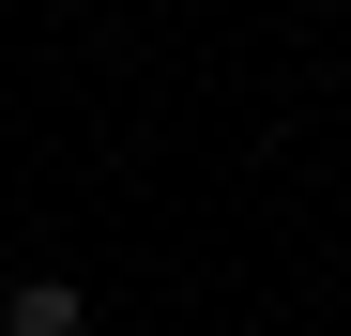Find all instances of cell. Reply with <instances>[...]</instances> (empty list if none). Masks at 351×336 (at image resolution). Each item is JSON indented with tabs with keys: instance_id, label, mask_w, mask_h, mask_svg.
<instances>
[{
	"instance_id": "1",
	"label": "cell",
	"mask_w": 351,
	"mask_h": 336,
	"mask_svg": "<svg viewBox=\"0 0 351 336\" xmlns=\"http://www.w3.org/2000/svg\"><path fill=\"white\" fill-rule=\"evenodd\" d=\"M92 321V291H62V275H16L0 291V336H77Z\"/></svg>"
}]
</instances>
